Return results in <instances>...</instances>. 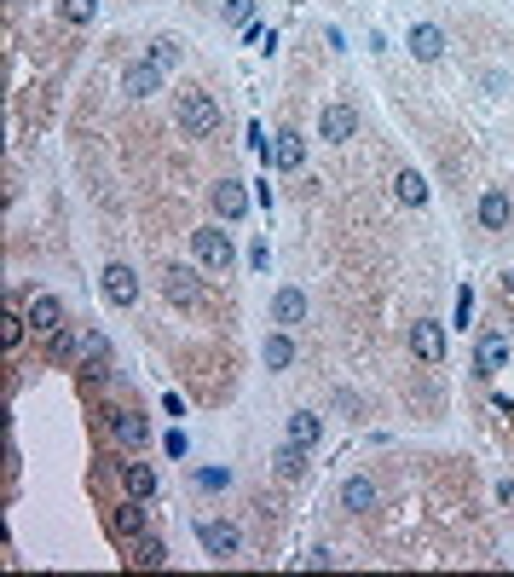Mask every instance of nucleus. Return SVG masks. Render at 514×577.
Returning <instances> with one entry per match:
<instances>
[{
    "label": "nucleus",
    "mask_w": 514,
    "mask_h": 577,
    "mask_svg": "<svg viewBox=\"0 0 514 577\" xmlns=\"http://www.w3.org/2000/svg\"><path fill=\"white\" fill-rule=\"evenodd\" d=\"M220 128V104L208 93H179V133L186 139H208Z\"/></svg>",
    "instance_id": "1"
},
{
    "label": "nucleus",
    "mask_w": 514,
    "mask_h": 577,
    "mask_svg": "<svg viewBox=\"0 0 514 577\" xmlns=\"http://www.w3.org/2000/svg\"><path fill=\"white\" fill-rule=\"evenodd\" d=\"M191 249H197V266H203V272H226V266H231V237L220 226L191 231Z\"/></svg>",
    "instance_id": "2"
},
{
    "label": "nucleus",
    "mask_w": 514,
    "mask_h": 577,
    "mask_svg": "<svg viewBox=\"0 0 514 577\" xmlns=\"http://www.w3.org/2000/svg\"><path fill=\"white\" fill-rule=\"evenodd\" d=\"M23 317H29L35 335L53 341L58 329H64V301H58V294H29V301H23Z\"/></svg>",
    "instance_id": "3"
},
{
    "label": "nucleus",
    "mask_w": 514,
    "mask_h": 577,
    "mask_svg": "<svg viewBox=\"0 0 514 577\" xmlns=\"http://www.w3.org/2000/svg\"><path fill=\"white\" fill-rule=\"evenodd\" d=\"M110 359H116V352H110V335H104V329H81V352H76L81 375H93V382L110 375Z\"/></svg>",
    "instance_id": "4"
},
{
    "label": "nucleus",
    "mask_w": 514,
    "mask_h": 577,
    "mask_svg": "<svg viewBox=\"0 0 514 577\" xmlns=\"http://www.w3.org/2000/svg\"><path fill=\"white\" fill-rule=\"evenodd\" d=\"M410 352L422 364H445V324H434V317L410 324Z\"/></svg>",
    "instance_id": "5"
},
{
    "label": "nucleus",
    "mask_w": 514,
    "mask_h": 577,
    "mask_svg": "<svg viewBox=\"0 0 514 577\" xmlns=\"http://www.w3.org/2000/svg\"><path fill=\"white\" fill-rule=\"evenodd\" d=\"M162 76H168L162 64L139 58V64H128V70H121V93H128V98H151V93H162Z\"/></svg>",
    "instance_id": "6"
},
{
    "label": "nucleus",
    "mask_w": 514,
    "mask_h": 577,
    "mask_svg": "<svg viewBox=\"0 0 514 577\" xmlns=\"http://www.w3.org/2000/svg\"><path fill=\"white\" fill-rule=\"evenodd\" d=\"M197 537H203V548H208L214 560H231V555L243 548L237 525H226V520H203V525H197Z\"/></svg>",
    "instance_id": "7"
},
{
    "label": "nucleus",
    "mask_w": 514,
    "mask_h": 577,
    "mask_svg": "<svg viewBox=\"0 0 514 577\" xmlns=\"http://www.w3.org/2000/svg\"><path fill=\"white\" fill-rule=\"evenodd\" d=\"M509 364V335H497V329H485L480 341H474V370L480 375H497Z\"/></svg>",
    "instance_id": "8"
},
{
    "label": "nucleus",
    "mask_w": 514,
    "mask_h": 577,
    "mask_svg": "<svg viewBox=\"0 0 514 577\" xmlns=\"http://www.w3.org/2000/svg\"><path fill=\"white\" fill-rule=\"evenodd\" d=\"M104 301L110 306H133L139 301V277H133V266H104Z\"/></svg>",
    "instance_id": "9"
},
{
    "label": "nucleus",
    "mask_w": 514,
    "mask_h": 577,
    "mask_svg": "<svg viewBox=\"0 0 514 577\" xmlns=\"http://www.w3.org/2000/svg\"><path fill=\"white\" fill-rule=\"evenodd\" d=\"M352 133H359V110H352V104H329L324 110V139L329 144H347Z\"/></svg>",
    "instance_id": "10"
},
{
    "label": "nucleus",
    "mask_w": 514,
    "mask_h": 577,
    "mask_svg": "<svg viewBox=\"0 0 514 577\" xmlns=\"http://www.w3.org/2000/svg\"><path fill=\"white\" fill-rule=\"evenodd\" d=\"M214 214L226 219V226H231V219H243V214H249V196H243V185H237V179H220V185H214Z\"/></svg>",
    "instance_id": "11"
},
{
    "label": "nucleus",
    "mask_w": 514,
    "mask_h": 577,
    "mask_svg": "<svg viewBox=\"0 0 514 577\" xmlns=\"http://www.w3.org/2000/svg\"><path fill=\"white\" fill-rule=\"evenodd\" d=\"M474 214H480V231H503L509 219H514V202L503 191H485L480 196V208H474Z\"/></svg>",
    "instance_id": "12"
},
{
    "label": "nucleus",
    "mask_w": 514,
    "mask_h": 577,
    "mask_svg": "<svg viewBox=\"0 0 514 577\" xmlns=\"http://www.w3.org/2000/svg\"><path fill=\"white\" fill-rule=\"evenodd\" d=\"M439 53H445V29H434V23H416V29H410V58L434 64Z\"/></svg>",
    "instance_id": "13"
},
{
    "label": "nucleus",
    "mask_w": 514,
    "mask_h": 577,
    "mask_svg": "<svg viewBox=\"0 0 514 577\" xmlns=\"http://www.w3.org/2000/svg\"><path fill=\"white\" fill-rule=\"evenodd\" d=\"M110 433H116L121 445H145L151 427H145V416H133V410H110Z\"/></svg>",
    "instance_id": "14"
},
{
    "label": "nucleus",
    "mask_w": 514,
    "mask_h": 577,
    "mask_svg": "<svg viewBox=\"0 0 514 577\" xmlns=\"http://www.w3.org/2000/svg\"><path fill=\"white\" fill-rule=\"evenodd\" d=\"M162 289H168V301H179V306H191V301H197V272H191V266H168V277H162Z\"/></svg>",
    "instance_id": "15"
},
{
    "label": "nucleus",
    "mask_w": 514,
    "mask_h": 577,
    "mask_svg": "<svg viewBox=\"0 0 514 577\" xmlns=\"http://www.w3.org/2000/svg\"><path fill=\"white\" fill-rule=\"evenodd\" d=\"M121 485H128V497H156V468H145V462H121Z\"/></svg>",
    "instance_id": "16"
},
{
    "label": "nucleus",
    "mask_w": 514,
    "mask_h": 577,
    "mask_svg": "<svg viewBox=\"0 0 514 577\" xmlns=\"http://www.w3.org/2000/svg\"><path fill=\"white\" fill-rule=\"evenodd\" d=\"M272 162L278 168H301L307 162V139H301V133H278L272 139Z\"/></svg>",
    "instance_id": "17"
},
{
    "label": "nucleus",
    "mask_w": 514,
    "mask_h": 577,
    "mask_svg": "<svg viewBox=\"0 0 514 577\" xmlns=\"http://www.w3.org/2000/svg\"><path fill=\"white\" fill-rule=\"evenodd\" d=\"M341 508H352V514H364V508H376V480H347L341 485Z\"/></svg>",
    "instance_id": "18"
},
{
    "label": "nucleus",
    "mask_w": 514,
    "mask_h": 577,
    "mask_svg": "<svg viewBox=\"0 0 514 577\" xmlns=\"http://www.w3.org/2000/svg\"><path fill=\"white\" fill-rule=\"evenodd\" d=\"M272 317H278V324H301V317H307V294H301V289H278Z\"/></svg>",
    "instance_id": "19"
},
{
    "label": "nucleus",
    "mask_w": 514,
    "mask_h": 577,
    "mask_svg": "<svg viewBox=\"0 0 514 577\" xmlns=\"http://www.w3.org/2000/svg\"><path fill=\"white\" fill-rule=\"evenodd\" d=\"M307 450H312V445H295V439H289V445L272 457L278 474H284V480H301V474H307Z\"/></svg>",
    "instance_id": "20"
},
{
    "label": "nucleus",
    "mask_w": 514,
    "mask_h": 577,
    "mask_svg": "<svg viewBox=\"0 0 514 577\" xmlns=\"http://www.w3.org/2000/svg\"><path fill=\"white\" fill-rule=\"evenodd\" d=\"M289 439H295V445H318V439H324V422H318L312 410H295L289 416Z\"/></svg>",
    "instance_id": "21"
},
{
    "label": "nucleus",
    "mask_w": 514,
    "mask_h": 577,
    "mask_svg": "<svg viewBox=\"0 0 514 577\" xmlns=\"http://www.w3.org/2000/svg\"><path fill=\"white\" fill-rule=\"evenodd\" d=\"M116 532L121 537H145V497H133V502L116 508Z\"/></svg>",
    "instance_id": "22"
},
{
    "label": "nucleus",
    "mask_w": 514,
    "mask_h": 577,
    "mask_svg": "<svg viewBox=\"0 0 514 577\" xmlns=\"http://www.w3.org/2000/svg\"><path fill=\"white\" fill-rule=\"evenodd\" d=\"M133 560H139V566H168V543H162V537H151V532L133 537Z\"/></svg>",
    "instance_id": "23"
},
{
    "label": "nucleus",
    "mask_w": 514,
    "mask_h": 577,
    "mask_svg": "<svg viewBox=\"0 0 514 577\" xmlns=\"http://www.w3.org/2000/svg\"><path fill=\"white\" fill-rule=\"evenodd\" d=\"M394 191H399V202H405V208H422V202H427V179H422V174H410V168L394 179Z\"/></svg>",
    "instance_id": "24"
},
{
    "label": "nucleus",
    "mask_w": 514,
    "mask_h": 577,
    "mask_svg": "<svg viewBox=\"0 0 514 577\" xmlns=\"http://www.w3.org/2000/svg\"><path fill=\"white\" fill-rule=\"evenodd\" d=\"M289 359H295V341L289 335H266V370H289Z\"/></svg>",
    "instance_id": "25"
},
{
    "label": "nucleus",
    "mask_w": 514,
    "mask_h": 577,
    "mask_svg": "<svg viewBox=\"0 0 514 577\" xmlns=\"http://www.w3.org/2000/svg\"><path fill=\"white\" fill-rule=\"evenodd\" d=\"M93 12H99V0H58V18L64 23H93Z\"/></svg>",
    "instance_id": "26"
},
{
    "label": "nucleus",
    "mask_w": 514,
    "mask_h": 577,
    "mask_svg": "<svg viewBox=\"0 0 514 577\" xmlns=\"http://www.w3.org/2000/svg\"><path fill=\"white\" fill-rule=\"evenodd\" d=\"M23 335H29V317H23V312H12V317H6V324H0V347H6V352H12V347H18V341H23Z\"/></svg>",
    "instance_id": "27"
},
{
    "label": "nucleus",
    "mask_w": 514,
    "mask_h": 577,
    "mask_svg": "<svg viewBox=\"0 0 514 577\" xmlns=\"http://www.w3.org/2000/svg\"><path fill=\"white\" fill-rule=\"evenodd\" d=\"M46 347H53V359H76V352H81V329H58Z\"/></svg>",
    "instance_id": "28"
},
{
    "label": "nucleus",
    "mask_w": 514,
    "mask_h": 577,
    "mask_svg": "<svg viewBox=\"0 0 514 577\" xmlns=\"http://www.w3.org/2000/svg\"><path fill=\"white\" fill-rule=\"evenodd\" d=\"M151 64H162V70H174V64H179V41H174V35L151 41Z\"/></svg>",
    "instance_id": "29"
},
{
    "label": "nucleus",
    "mask_w": 514,
    "mask_h": 577,
    "mask_svg": "<svg viewBox=\"0 0 514 577\" xmlns=\"http://www.w3.org/2000/svg\"><path fill=\"white\" fill-rule=\"evenodd\" d=\"M197 485H203V490H226V485H231V474H226V468H203V474H197Z\"/></svg>",
    "instance_id": "30"
},
{
    "label": "nucleus",
    "mask_w": 514,
    "mask_h": 577,
    "mask_svg": "<svg viewBox=\"0 0 514 577\" xmlns=\"http://www.w3.org/2000/svg\"><path fill=\"white\" fill-rule=\"evenodd\" d=\"M249 12H254L249 0H226V18H231V23H249Z\"/></svg>",
    "instance_id": "31"
},
{
    "label": "nucleus",
    "mask_w": 514,
    "mask_h": 577,
    "mask_svg": "<svg viewBox=\"0 0 514 577\" xmlns=\"http://www.w3.org/2000/svg\"><path fill=\"white\" fill-rule=\"evenodd\" d=\"M509 294H514V266H509Z\"/></svg>",
    "instance_id": "32"
}]
</instances>
